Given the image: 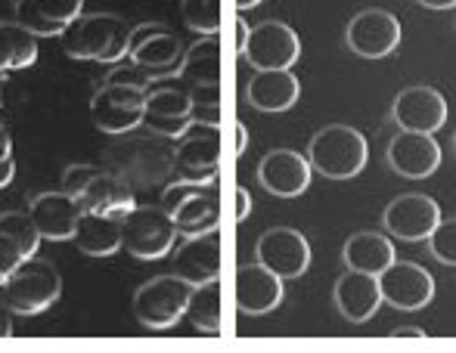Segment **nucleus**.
Listing matches in <instances>:
<instances>
[{
	"instance_id": "nucleus-1",
	"label": "nucleus",
	"mask_w": 456,
	"mask_h": 353,
	"mask_svg": "<svg viewBox=\"0 0 456 353\" xmlns=\"http://www.w3.org/2000/svg\"><path fill=\"white\" fill-rule=\"evenodd\" d=\"M131 41V25L115 12H81L62 31V50L72 60H94V62H121L127 56Z\"/></svg>"
},
{
	"instance_id": "nucleus-2",
	"label": "nucleus",
	"mask_w": 456,
	"mask_h": 353,
	"mask_svg": "<svg viewBox=\"0 0 456 353\" xmlns=\"http://www.w3.org/2000/svg\"><path fill=\"white\" fill-rule=\"evenodd\" d=\"M307 158H311V168L320 171L323 177L351 180L366 168L370 146H366V137L357 127L330 124L320 133H314L311 146H307Z\"/></svg>"
},
{
	"instance_id": "nucleus-3",
	"label": "nucleus",
	"mask_w": 456,
	"mask_h": 353,
	"mask_svg": "<svg viewBox=\"0 0 456 353\" xmlns=\"http://www.w3.org/2000/svg\"><path fill=\"white\" fill-rule=\"evenodd\" d=\"M175 217L156 205H134L121 217V248L137 261H159L177 245Z\"/></svg>"
},
{
	"instance_id": "nucleus-4",
	"label": "nucleus",
	"mask_w": 456,
	"mask_h": 353,
	"mask_svg": "<svg viewBox=\"0 0 456 353\" xmlns=\"http://www.w3.org/2000/svg\"><path fill=\"white\" fill-rule=\"evenodd\" d=\"M4 304L12 313H22V317H35V313L47 310L60 301L62 294V276L60 269L47 261L25 258L16 267V273L4 282Z\"/></svg>"
},
{
	"instance_id": "nucleus-5",
	"label": "nucleus",
	"mask_w": 456,
	"mask_h": 353,
	"mask_svg": "<svg viewBox=\"0 0 456 353\" xmlns=\"http://www.w3.org/2000/svg\"><path fill=\"white\" fill-rule=\"evenodd\" d=\"M183 41L162 22H143L131 28V41H127V56L134 66H140L150 81L175 78L181 75L183 62Z\"/></svg>"
},
{
	"instance_id": "nucleus-6",
	"label": "nucleus",
	"mask_w": 456,
	"mask_h": 353,
	"mask_svg": "<svg viewBox=\"0 0 456 353\" xmlns=\"http://www.w3.org/2000/svg\"><path fill=\"white\" fill-rule=\"evenodd\" d=\"M190 282L181 279L177 273L156 276V279L143 282V285L134 292V317L140 325L152 332L171 329V325L181 323L186 313V301H190Z\"/></svg>"
},
{
	"instance_id": "nucleus-7",
	"label": "nucleus",
	"mask_w": 456,
	"mask_h": 353,
	"mask_svg": "<svg viewBox=\"0 0 456 353\" xmlns=\"http://www.w3.org/2000/svg\"><path fill=\"white\" fill-rule=\"evenodd\" d=\"M217 164H221V124L217 121H192L177 137V180L208 183V180H217Z\"/></svg>"
},
{
	"instance_id": "nucleus-8",
	"label": "nucleus",
	"mask_w": 456,
	"mask_h": 353,
	"mask_svg": "<svg viewBox=\"0 0 456 353\" xmlns=\"http://www.w3.org/2000/svg\"><path fill=\"white\" fill-rule=\"evenodd\" d=\"M181 78L192 90L196 106H221V35H199V41L186 47Z\"/></svg>"
},
{
	"instance_id": "nucleus-9",
	"label": "nucleus",
	"mask_w": 456,
	"mask_h": 353,
	"mask_svg": "<svg viewBox=\"0 0 456 353\" xmlns=\"http://www.w3.org/2000/svg\"><path fill=\"white\" fill-rule=\"evenodd\" d=\"M146 90L106 81L91 100V118L102 133H127L143 124Z\"/></svg>"
},
{
	"instance_id": "nucleus-10",
	"label": "nucleus",
	"mask_w": 456,
	"mask_h": 353,
	"mask_svg": "<svg viewBox=\"0 0 456 353\" xmlns=\"http://www.w3.org/2000/svg\"><path fill=\"white\" fill-rule=\"evenodd\" d=\"M379 292H382V304H391L395 310L403 313H413L432 304L435 279L426 267L395 258L379 273Z\"/></svg>"
},
{
	"instance_id": "nucleus-11",
	"label": "nucleus",
	"mask_w": 456,
	"mask_h": 353,
	"mask_svg": "<svg viewBox=\"0 0 456 353\" xmlns=\"http://www.w3.org/2000/svg\"><path fill=\"white\" fill-rule=\"evenodd\" d=\"M403 37L401 19L388 10H361L345 28V44L363 60H385L397 50Z\"/></svg>"
},
{
	"instance_id": "nucleus-12",
	"label": "nucleus",
	"mask_w": 456,
	"mask_h": 353,
	"mask_svg": "<svg viewBox=\"0 0 456 353\" xmlns=\"http://www.w3.org/2000/svg\"><path fill=\"white\" fill-rule=\"evenodd\" d=\"M246 62L252 68H292L301 56V41L295 28H289L280 19H267V22L255 25L248 31L246 50H242Z\"/></svg>"
},
{
	"instance_id": "nucleus-13",
	"label": "nucleus",
	"mask_w": 456,
	"mask_h": 353,
	"mask_svg": "<svg viewBox=\"0 0 456 353\" xmlns=\"http://www.w3.org/2000/svg\"><path fill=\"white\" fill-rule=\"evenodd\" d=\"M255 261L280 279H298L311 267V242L292 227H273L255 245Z\"/></svg>"
},
{
	"instance_id": "nucleus-14",
	"label": "nucleus",
	"mask_w": 456,
	"mask_h": 353,
	"mask_svg": "<svg viewBox=\"0 0 456 353\" xmlns=\"http://www.w3.org/2000/svg\"><path fill=\"white\" fill-rule=\"evenodd\" d=\"M192 90L181 84H159L146 90L143 124L162 137L177 140L192 124Z\"/></svg>"
},
{
	"instance_id": "nucleus-15",
	"label": "nucleus",
	"mask_w": 456,
	"mask_h": 353,
	"mask_svg": "<svg viewBox=\"0 0 456 353\" xmlns=\"http://www.w3.org/2000/svg\"><path fill=\"white\" fill-rule=\"evenodd\" d=\"M382 223L388 236L401 242H426L441 223V208L435 198L428 196H397L395 202L385 208Z\"/></svg>"
},
{
	"instance_id": "nucleus-16",
	"label": "nucleus",
	"mask_w": 456,
	"mask_h": 353,
	"mask_svg": "<svg viewBox=\"0 0 456 353\" xmlns=\"http://www.w3.org/2000/svg\"><path fill=\"white\" fill-rule=\"evenodd\" d=\"M391 121L401 131H422L435 133L447 121V100L435 87H407L395 96L391 106Z\"/></svg>"
},
{
	"instance_id": "nucleus-17",
	"label": "nucleus",
	"mask_w": 456,
	"mask_h": 353,
	"mask_svg": "<svg viewBox=\"0 0 456 353\" xmlns=\"http://www.w3.org/2000/svg\"><path fill=\"white\" fill-rule=\"evenodd\" d=\"M388 164L407 180H426L441 168V146L435 133L401 131L388 143Z\"/></svg>"
},
{
	"instance_id": "nucleus-18",
	"label": "nucleus",
	"mask_w": 456,
	"mask_h": 353,
	"mask_svg": "<svg viewBox=\"0 0 456 353\" xmlns=\"http://www.w3.org/2000/svg\"><path fill=\"white\" fill-rule=\"evenodd\" d=\"M311 158L295 149H271L258 164V180L271 196L295 198L311 186Z\"/></svg>"
},
{
	"instance_id": "nucleus-19",
	"label": "nucleus",
	"mask_w": 456,
	"mask_h": 353,
	"mask_svg": "<svg viewBox=\"0 0 456 353\" xmlns=\"http://www.w3.org/2000/svg\"><path fill=\"white\" fill-rule=\"evenodd\" d=\"M276 273H271L265 264H246L236 269V307L248 317H265L276 310L286 298V288Z\"/></svg>"
},
{
	"instance_id": "nucleus-20",
	"label": "nucleus",
	"mask_w": 456,
	"mask_h": 353,
	"mask_svg": "<svg viewBox=\"0 0 456 353\" xmlns=\"http://www.w3.org/2000/svg\"><path fill=\"white\" fill-rule=\"evenodd\" d=\"M175 273L190 285L217 279L221 276V229L215 227L186 236L175 252Z\"/></svg>"
},
{
	"instance_id": "nucleus-21",
	"label": "nucleus",
	"mask_w": 456,
	"mask_h": 353,
	"mask_svg": "<svg viewBox=\"0 0 456 353\" xmlns=\"http://www.w3.org/2000/svg\"><path fill=\"white\" fill-rule=\"evenodd\" d=\"M332 298H336V307L348 323L361 325L370 323L372 317L382 307V292H379V276L363 273V269H345L336 279V288H332Z\"/></svg>"
},
{
	"instance_id": "nucleus-22",
	"label": "nucleus",
	"mask_w": 456,
	"mask_h": 353,
	"mask_svg": "<svg viewBox=\"0 0 456 353\" xmlns=\"http://www.w3.org/2000/svg\"><path fill=\"white\" fill-rule=\"evenodd\" d=\"M85 12V0H16L12 19L37 37H56Z\"/></svg>"
},
{
	"instance_id": "nucleus-23",
	"label": "nucleus",
	"mask_w": 456,
	"mask_h": 353,
	"mask_svg": "<svg viewBox=\"0 0 456 353\" xmlns=\"http://www.w3.org/2000/svg\"><path fill=\"white\" fill-rule=\"evenodd\" d=\"M31 221H35L37 233L50 242H69L75 239V227H78L81 205L75 196L62 192H41L28 208Z\"/></svg>"
},
{
	"instance_id": "nucleus-24",
	"label": "nucleus",
	"mask_w": 456,
	"mask_h": 353,
	"mask_svg": "<svg viewBox=\"0 0 456 353\" xmlns=\"http://www.w3.org/2000/svg\"><path fill=\"white\" fill-rule=\"evenodd\" d=\"M246 93L258 112H289L298 102L301 84L289 68H261L248 81Z\"/></svg>"
},
{
	"instance_id": "nucleus-25",
	"label": "nucleus",
	"mask_w": 456,
	"mask_h": 353,
	"mask_svg": "<svg viewBox=\"0 0 456 353\" xmlns=\"http://www.w3.org/2000/svg\"><path fill=\"white\" fill-rule=\"evenodd\" d=\"M171 217H175L181 236L205 233V229L221 227V192H217V180H208L202 189L186 196L183 202L171 211Z\"/></svg>"
},
{
	"instance_id": "nucleus-26",
	"label": "nucleus",
	"mask_w": 456,
	"mask_h": 353,
	"mask_svg": "<svg viewBox=\"0 0 456 353\" xmlns=\"http://www.w3.org/2000/svg\"><path fill=\"white\" fill-rule=\"evenodd\" d=\"M75 245L91 258H112L121 248V217L81 211L78 227H75Z\"/></svg>"
},
{
	"instance_id": "nucleus-27",
	"label": "nucleus",
	"mask_w": 456,
	"mask_h": 353,
	"mask_svg": "<svg viewBox=\"0 0 456 353\" xmlns=\"http://www.w3.org/2000/svg\"><path fill=\"white\" fill-rule=\"evenodd\" d=\"M78 205L81 211H100V214L125 217L137 202H134L131 186H125L118 177L106 174V171H96V177L78 192Z\"/></svg>"
},
{
	"instance_id": "nucleus-28",
	"label": "nucleus",
	"mask_w": 456,
	"mask_h": 353,
	"mask_svg": "<svg viewBox=\"0 0 456 353\" xmlns=\"http://www.w3.org/2000/svg\"><path fill=\"white\" fill-rule=\"evenodd\" d=\"M395 242L382 233H372V229H363V233H354L342 248V261L348 269H363V273L379 276L385 267L395 261Z\"/></svg>"
},
{
	"instance_id": "nucleus-29",
	"label": "nucleus",
	"mask_w": 456,
	"mask_h": 353,
	"mask_svg": "<svg viewBox=\"0 0 456 353\" xmlns=\"http://www.w3.org/2000/svg\"><path fill=\"white\" fill-rule=\"evenodd\" d=\"M186 319L192 329L205 332V335H224V301H221V276L208 282H199L190 288V301H186Z\"/></svg>"
},
{
	"instance_id": "nucleus-30",
	"label": "nucleus",
	"mask_w": 456,
	"mask_h": 353,
	"mask_svg": "<svg viewBox=\"0 0 456 353\" xmlns=\"http://www.w3.org/2000/svg\"><path fill=\"white\" fill-rule=\"evenodd\" d=\"M35 60H37V35H31L16 19L12 22H0V75L35 66Z\"/></svg>"
},
{
	"instance_id": "nucleus-31",
	"label": "nucleus",
	"mask_w": 456,
	"mask_h": 353,
	"mask_svg": "<svg viewBox=\"0 0 456 353\" xmlns=\"http://www.w3.org/2000/svg\"><path fill=\"white\" fill-rule=\"evenodd\" d=\"M0 236H6L16 245L22 252V258H35L44 239L37 233L35 221H31V214H25V211H4L0 214Z\"/></svg>"
},
{
	"instance_id": "nucleus-32",
	"label": "nucleus",
	"mask_w": 456,
	"mask_h": 353,
	"mask_svg": "<svg viewBox=\"0 0 456 353\" xmlns=\"http://www.w3.org/2000/svg\"><path fill=\"white\" fill-rule=\"evenodd\" d=\"M181 16L196 35L221 31V0H181Z\"/></svg>"
},
{
	"instance_id": "nucleus-33",
	"label": "nucleus",
	"mask_w": 456,
	"mask_h": 353,
	"mask_svg": "<svg viewBox=\"0 0 456 353\" xmlns=\"http://www.w3.org/2000/svg\"><path fill=\"white\" fill-rule=\"evenodd\" d=\"M428 252H432V258L441 261V264L456 267V217H451V221L441 217L435 233L428 236Z\"/></svg>"
},
{
	"instance_id": "nucleus-34",
	"label": "nucleus",
	"mask_w": 456,
	"mask_h": 353,
	"mask_svg": "<svg viewBox=\"0 0 456 353\" xmlns=\"http://www.w3.org/2000/svg\"><path fill=\"white\" fill-rule=\"evenodd\" d=\"M96 171L100 168H91V164H72V168L66 171V177H62V189H66L69 196L78 198V192L96 177Z\"/></svg>"
},
{
	"instance_id": "nucleus-35",
	"label": "nucleus",
	"mask_w": 456,
	"mask_h": 353,
	"mask_svg": "<svg viewBox=\"0 0 456 353\" xmlns=\"http://www.w3.org/2000/svg\"><path fill=\"white\" fill-rule=\"evenodd\" d=\"M22 261H25L22 252H19V248L12 245L6 236H0V285H4L12 273H16V267L22 264Z\"/></svg>"
},
{
	"instance_id": "nucleus-36",
	"label": "nucleus",
	"mask_w": 456,
	"mask_h": 353,
	"mask_svg": "<svg viewBox=\"0 0 456 353\" xmlns=\"http://www.w3.org/2000/svg\"><path fill=\"white\" fill-rule=\"evenodd\" d=\"M106 81H115V84H134V87H143V90H150L152 87V81L146 78V72L140 66H127V68H112V75H109Z\"/></svg>"
},
{
	"instance_id": "nucleus-37",
	"label": "nucleus",
	"mask_w": 456,
	"mask_h": 353,
	"mask_svg": "<svg viewBox=\"0 0 456 353\" xmlns=\"http://www.w3.org/2000/svg\"><path fill=\"white\" fill-rule=\"evenodd\" d=\"M248 214H252V196H248L246 186H240L236 189V221H246Z\"/></svg>"
},
{
	"instance_id": "nucleus-38",
	"label": "nucleus",
	"mask_w": 456,
	"mask_h": 353,
	"mask_svg": "<svg viewBox=\"0 0 456 353\" xmlns=\"http://www.w3.org/2000/svg\"><path fill=\"white\" fill-rule=\"evenodd\" d=\"M12 177H16V162H12V156L0 158V189H4V186H10Z\"/></svg>"
},
{
	"instance_id": "nucleus-39",
	"label": "nucleus",
	"mask_w": 456,
	"mask_h": 353,
	"mask_svg": "<svg viewBox=\"0 0 456 353\" xmlns=\"http://www.w3.org/2000/svg\"><path fill=\"white\" fill-rule=\"evenodd\" d=\"M391 338H416V341H426V329H416V325H401V329L391 332Z\"/></svg>"
},
{
	"instance_id": "nucleus-40",
	"label": "nucleus",
	"mask_w": 456,
	"mask_h": 353,
	"mask_svg": "<svg viewBox=\"0 0 456 353\" xmlns=\"http://www.w3.org/2000/svg\"><path fill=\"white\" fill-rule=\"evenodd\" d=\"M248 25H246V19H236V53L242 56V50H246V41H248Z\"/></svg>"
},
{
	"instance_id": "nucleus-41",
	"label": "nucleus",
	"mask_w": 456,
	"mask_h": 353,
	"mask_svg": "<svg viewBox=\"0 0 456 353\" xmlns=\"http://www.w3.org/2000/svg\"><path fill=\"white\" fill-rule=\"evenodd\" d=\"M10 307L6 304H0V341H4V338H10L12 335V319H10Z\"/></svg>"
},
{
	"instance_id": "nucleus-42",
	"label": "nucleus",
	"mask_w": 456,
	"mask_h": 353,
	"mask_svg": "<svg viewBox=\"0 0 456 353\" xmlns=\"http://www.w3.org/2000/svg\"><path fill=\"white\" fill-rule=\"evenodd\" d=\"M246 149H248V131L246 124H236V156H242Z\"/></svg>"
},
{
	"instance_id": "nucleus-43",
	"label": "nucleus",
	"mask_w": 456,
	"mask_h": 353,
	"mask_svg": "<svg viewBox=\"0 0 456 353\" xmlns=\"http://www.w3.org/2000/svg\"><path fill=\"white\" fill-rule=\"evenodd\" d=\"M419 6H426V10H453L456 0H416Z\"/></svg>"
},
{
	"instance_id": "nucleus-44",
	"label": "nucleus",
	"mask_w": 456,
	"mask_h": 353,
	"mask_svg": "<svg viewBox=\"0 0 456 353\" xmlns=\"http://www.w3.org/2000/svg\"><path fill=\"white\" fill-rule=\"evenodd\" d=\"M10 156H12V140L6 133V127L0 124V158H10Z\"/></svg>"
},
{
	"instance_id": "nucleus-45",
	"label": "nucleus",
	"mask_w": 456,
	"mask_h": 353,
	"mask_svg": "<svg viewBox=\"0 0 456 353\" xmlns=\"http://www.w3.org/2000/svg\"><path fill=\"white\" fill-rule=\"evenodd\" d=\"M258 4H265V0H236L240 10H252V6H258Z\"/></svg>"
},
{
	"instance_id": "nucleus-46",
	"label": "nucleus",
	"mask_w": 456,
	"mask_h": 353,
	"mask_svg": "<svg viewBox=\"0 0 456 353\" xmlns=\"http://www.w3.org/2000/svg\"><path fill=\"white\" fill-rule=\"evenodd\" d=\"M0 93H4V75H0ZM0 106H4V100H0Z\"/></svg>"
},
{
	"instance_id": "nucleus-47",
	"label": "nucleus",
	"mask_w": 456,
	"mask_h": 353,
	"mask_svg": "<svg viewBox=\"0 0 456 353\" xmlns=\"http://www.w3.org/2000/svg\"><path fill=\"white\" fill-rule=\"evenodd\" d=\"M453 149H456V133H453Z\"/></svg>"
},
{
	"instance_id": "nucleus-48",
	"label": "nucleus",
	"mask_w": 456,
	"mask_h": 353,
	"mask_svg": "<svg viewBox=\"0 0 456 353\" xmlns=\"http://www.w3.org/2000/svg\"><path fill=\"white\" fill-rule=\"evenodd\" d=\"M0 304H4V301H0Z\"/></svg>"
}]
</instances>
